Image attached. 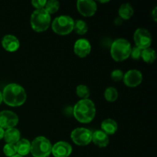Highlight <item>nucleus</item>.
Returning a JSON list of instances; mask_svg holds the SVG:
<instances>
[{
  "label": "nucleus",
  "instance_id": "nucleus-6",
  "mask_svg": "<svg viewBox=\"0 0 157 157\" xmlns=\"http://www.w3.org/2000/svg\"><path fill=\"white\" fill-rule=\"evenodd\" d=\"M75 21L68 15H60L56 17L52 23V29L56 34L66 35L70 34L74 29Z\"/></svg>",
  "mask_w": 157,
  "mask_h": 157
},
{
  "label": "nucleus",
  "instance_id": "nucleus-8",
  "mask_svg": "<svg viewBox=\"0 0 157 157\" xmlns=\"http://www.w3.org/2000/svg\"><path fill=\"white\" fill-rule=\"evenodd\" d=\"M133 40H134L136 47L144 50V49L150 48L152 44L153 38H152L151 33L147 29L140 28L135 31L134 35H133Z\"/></svg>",
  "mask_w": 157,
  "mask_h": 157
},
{
  "label": "nucleus",
  "instance_id": "nucleus-23",
  "mask_svg": "<svg viewBox=\"0 0 157 157\" xmlns=\"http://www.w3.org/2000/svg\"><path fill=\"white\" fill-rule=\"evenodd\" d=\"M60 8L59 2L57 0H49L44 6V10L47 11L49 14H54L58 12Z\"/></svg>",
  "mask_w": 157,
  "mask_h": 157
},
{
  "label": "nucleus",
  "instance_id": "nucleus-14",
  "mask_svg": "<svg viewBox=\"0 0 157 157\" xmlns=\"http://www.w3.org/2000/svg\"><path fill=\"white\" fill-rule=\"evenodd\" d=\"M2 45L7 52H15L19 48L20 42L15 35H6L2 40Z\"/></svg>",
  "mask_w": 157,
  "mask_h": 157
},
{
  "label": "nucleus",
  "instance_id": "nucleus-4",
  "mask_svg": "<svg viewBox=\"0 0 157 157\" xmlns=\"http://www.w3.org/2000/svg\"><path fill=\"white\" fill-rule=\"evenodd\" d=\"M31 26L37 32L47 30L51 25V15L44 9H36L31 15Z\"/></svg>",
  "mask_w": 157,
  "mask_h": 157
},
{
  "label": "nucleus",
  "instance_id": "nucleus-11",
  "mask_svg": "<svg viewBox=\"0 0 157 157\" xmlns=\"http://www.w3.org/2000/svg\"><path fill=\"white\" fill-rule=\"evenodd\" d=\"M124 84L129 87H136L141 84L143 81V75L140 71L133 69L124 74L123 78Z\"/></svg>",
  "mask_w": 157,
  "mask_h": 157
},
{
  "label": "nucleus",
  "instance_id": "nucleus-26",
  "mask_svg": "<svg viewBox=\"0 0 157 157\" xmlns=\"http://www.w3.org/2000/svg\"><path fill=\"white\" fill-rule=\"evenodd\" d=\"M124 72L122 71L120 69H116V70H113V71L111 72V76L112 80L113 81H116V82H118V81H123V78H124Z\"/></svg>",
  "mask_w": 157,
  "mask_h": 157
},
{
  "label": "nucleus",
  "instance_id": "nucleus-15",
  "mask_svg": "<svg viewBox=\"0 0 157 157\" xmlns=\"http://www.w3.org/2000/svg\"><path fill=\"white\" fill-rule=\"evenodd\" d=\"M92 142L99 147H106L109 144L108 135L102 130H96L92 133Z\"/></svg>",
  "mask_w": 157,
  "mask_h": 157
},
{
  "label": "nucleus",
  "instance_id": "nucleus-17",
  "mask_svg": "<svg viewBox=\"0 0 157 157\" xmlns=\"http://www.w3.org/2000/svg\"><path fill=\"white\" fill-rule=\"evenodd\" d=\"M101 130L107 135H113L118 128L117 124L114 120L106 119L101 123Z\"/></svg>",
  "mask_w": 157,
  "mask_h": 157
},
{
  "label": "nucleus",
  "instance_id": "nucleus-25",
  "mask_svg": "<svg viewBox=\"0 0 157 157\" xmlns=\"http://www.w3.org/2000/svg\"><path fill=\"white\" fill-rule=\"evenodd\" d=\"M3 153L8 157H12L17 154L15 144H6L3 147Z\"/></svg>",
  "mask_w": 157,
  "mask_h": 157
},
{
  "label": "nucleus",
  "instance_id": "nucleus-18",
  "mask_svg": "<svg viewBox=\"0 0 157 157\" xmlns=\"http://www.w3.org/2000/svg\"><path fill=\"white\" fill-rule=\"evenodd\" d=\"M17 154L25 156L30 153L31 143L26 139H20V140L15 144Z\"/></svg>",
  "mask_w": 157,
  "mask_h": 157
},
{
  "label": "nucleus",
  "instance_id": "nucleus-34",
  "mask_svg": "<svg viewBox=\"0 0 157 157\" xmlns=\"http://www.w3.org/2000/svg\"><path fill=\"white\" fill-rule=\"evenodd\" d=\"M12 157H24V156H20V155L16 154V155H15V156H12Z\"/></svg>",
  "mask_w": 157,
  "mask_h": 157
},
{
  "label": "nucleus",
  "instance_id": "nucleus-3",
  "mask_svg": "<svg viewBox=\"0 0 157 157\" xmlns=\"http://www.w3.org/2000/svg\"><path fill=\"white\" fill-rule=\"evenodd\" d=\"M131 44L124 38L115 40L110 47V55L116 61H123L128 58L131 52Z\"/></svg>",
  "mask_w": 157,
  "mask_h": 157
},
{
  "label": "nucleus",
  "instance_id": "nucleus-9",
  "mask_svg": "<svg viewBox=\"0 0 157 157\" xmlns=\"http://www.w3.org/2000/svg\"><path fill=\"white\" fill-rule=\"evenodd\" d=\"M18 117L16 113L10 110L0 112V127L3 129L13 128L18 124Z\"/></svg>",
  "mask_w": 157,
  "mask_h": 157
},
{
  "label": "nucleus",
  "instance_id": "nucleus-22",
  "mask_svg": "<svg viewBox=\"0 0 157 157\" xmlns=\"http://www.w3.org/2000/svg\"><path fill=\"white\" fill-rule=\"evenodd\" d=\"M104 98L106 101L109 102H113L118 98V92L116 88L113 87H109L104 91Z\"/></svg>",
  "mask_w": 157,
  "mask_h": 157
},
{
  "label": "nucleus",
  "instance_id": "nucleus-19",
  "mask_svg": "<svg viewBox=\"0 0 157 157\" xmlns=\"http://www.w3.org/2000/svg\"><path fill=\"white\" fill-rule=\"evenodd\" d=\"M133 7L130 3H124L121 6L118 10V14H119V17L123 20H128L133 16Z\"/></svg>",
  "mask_w": 157,
  "mask_h": 157
},
{
  "label": "nucleus",
  "instance_id": "nucleus-24",
  "mask_svg": "<svg viewBox=\"0 0 157 157\" xmlns=\"http://www.w3.org/2000/svg\"><path fill=\"white\" fill-rule=\"evenodd\" d=\"M76 94L81 100L88 99L90 96V89L84 84H80L76 87Z\"/></svg>",
  "mask_w": 157,
  "mask_h": 157
},
{
  "label": "nucleus",
  "instance_id": "nucleus-16",
  "mask_svg": "<svg viewBox=\"0 0 157 157\" xmlns=\"http://www.w3.org/2000/svg\"><path fill=\"white\" fill-rule=\"evenodd\" d=\"M4 139L7 144H16L21 139V134L18 129L9 128L5 130Z\"/></svg>",
  "mask_w": 157,
  "mask_h": 157
},
{
  "label": "nucleus",
  "instance_id": "nucleus-21",
  "mask_svg": "<svg viewBox=\"0 0 157 157\" xmlns=\"http://www.w3.org/2000/svg\"><path fill=\"white\" fill-rule=\"evenodd\" d=\"M73 30L78 35H85L87 32V30H88V25L84 20H77V21H75V24H74Z\"/></svg>",
  "mask_w": 157,
  "mask_h": 157
},
{
  "label": "nucleus",
  "instance_id": "nucleus-27",
  "mask_svg": "<svg viewBox=\"0 0 157 157\" xmlns=\"http://www.w3.org/2000/svg\"><path fill=\"white\" fill-rule=\"evenodd\" d=\"M142 51H143V49H141V48H140L135 46V47L132 48L130 56L133 59L139 60L140 58H141V54H142Z\"/></svg>",
  "mask_w": 157,
  "mask_h": 157
},
{
  "label": "nucleus",
  "instance_id": "nucleus-32",
  "mask_svg": "<svg viewBox=\"0 0 157 157\" xmlns=\"http://www.w3.org/2000/svg\"><path fill=\"white\" fill-rule=\"evenodd\" d=\"M2 92L0 91V104H2Z\"/></svg>",
  "mask_w": 157,
  "mask_h": 157
},
{
  "label": "nucleus",
  "instance_id": "nucleus-13",
  "mask_svg": "<svg viewBox=\"0 0 157 157\" xmlns=\"http://www.w3.org/2000/svg\"><path fill=\"white\" fill-rule=\"evenodd\" d=\"M71 153V146L64 141H59L52 146V153L55 157H68Z\"/></svg>",
  "mask_w": 157,
  "mask_h": 157
},
{
  "label": "nucleus",
  "instance_id": "nucleus-7",
  "mask_svg": "<svg viewBox=\"0 0 157 157\" xmlns=\"http://www.w3.org/2000/svg\"><path fill=\"white\" fill-rule=\"evenodd\" d=\"M71 138L76 145L87 146L91 142L92 131L84 127L76 128L71 133Z\"/></svg>",
  "mask_w": 157,
  "mask_h": 157
},
{
  "label": "nucleus",
  "instance_id": "nucleus-20",
  "mask_svg": "<svg viewBox=\"0 0 157 157\" xmlns=\"http://www.w3.org/2000/svg\"><path fill=\"white\" fill-rule=\"evenodd\" d=\"M141 58L145 61L146 63L148 64H152L155 61L156 59V54L153 49L146 48L142 51V54H141Z\"/></svg>",
  "mask_w": 157,
  "mask_h": 157
},
{
  "label": "nucleus",
  "instance_id": "nucleus-33",
  "mask_svg": "<svg viewBox=\"0 0 157 157\" xmlns=\"http://www.w3.org/2000/svg\"><path fill=\"white\" fill-rule=\"evenodd\" d=\"M101 3H106V2H109V0H107V1H100Z\"/></svg>",
  "mask_w": 157,
  "mask_h": 157
},
{
  "label": "nucleus",
  "instance_id": "nucleus-5",
  "mask_svg": "<svg viewBox=\"0 0 157 157\" xmlns=\"http://www.w3.org/2000/svg\"><path fill=\"white\" fill-rule=\"evenodd\" d=\"M52 144L44 136H38L31 144L30 153L34 157H48L52 153Z\"/></svg>",
  "mask_w": 157,
  "mask_h": 157
},
{
  "label": "nucleus",
  "instance_id": "nucleus-31",
  "mask_svg": "<svg viewBox=\"0 0 157 157\" xmlns=\"http://www.w3.org/2000/svg\"><path fill=\"white\" fill-rule=\"evenodd\" d=\"M122 21L123 19H121V18L119 17V18H116V20H115V23H116L117 25H120L122 24Z\"/></svg>",
  "mask_w": 157,
  "mask_h": 157
},
{
  "label": "nucleus",
  "instance_id": "nucleus-30",
  "mask_svg": "<svg viewBox=\"0 0 157 157\" xmlns=\"http://www.w3.org/2000/svg\"><path fill=\"white\" fill-rule=\"evenodd\" d=\"M4 134H5V130L3 128H2V127H0V140L4 138Z\"/></svg>",
  "mask_w": 157,
  "mask_h": 157
},
{
  "label": "nucleus",
  "instance_id": "nucleus-1",
  "mask_svg": "<svg viewBox=\"0 0 157 157\" xmlns=\"http://www.w3.org/2000/svg\"><path fill=\"white\" fill-rule=\"evenodd\" d=\"M2 101L10 107H19L25 102L26 92L22 86L18 84H9L3 89Z\"/></svg>",
  "mask_w": 157,
  "mask_h": 157
},
{
  "label": "nucleus",
  "instance_id": "nucleus-2",
  "mask_svg": "<svg viewBox=\"0 0 157 157\" xmlns=\"http://www.w3.org/2000/svg\"><path fill=\"white\" fill-rule=\"evenodd\" d=\"M73 114L80 123L88 124L93 121L96 115V107L90 99L81 100L74 107Z\"/></svg>",
  "mask_w": 157,
  "mask_h": 157
},
{
  "label": "nucleus",
  "instance_id": "nucleus-12",
  "mask_svg": "<svg viewBox=\"0 0 157 157\" xmlns=\"http://www.w3.org/2000/svg\"><path fill=\"white\" fill-rule=\"evenodd\" d=\"M91 51V45L88 40L85 38L78 39L74 45V52L75 55L80 58H85L90 54Z\"/></svg>",
  "mask_w": 157,
  "mask_h": 157
},
{
  "label": "nucleus",
  "instance_id": "nucleus-29",
  "mask_svg": "<svg viewBox=\"0 0 157 157\" xmlns=\"http://www.w3.org/2000/svg\"><path fill=\"white\" fill-rule=\"evenodd\" d=\"M151 16L155 21H156L157 18V8L155 7L151 12Z\"/></svg>",
  "mask_w": 157,
  "mask_h": 157
},
{
  "label": "nucleus",
  "instance_id": "nucleus-28",
  "mask_svg": "<svg viewBox=\"0 0 157 157\" xmlns=\"http://www.w3.org/2000/svg\"><path fill=\"white\" fill-rule=\"evenodd\" d=\"M47 1L45 0H32V4L33 7H35L37 9H44Z\"/></svg>",
  "mask_w": 157,
  "mask_h": 157
},
{
  "label": "nucleus",
  "instance_id": "nucleus-10",
  "mask_svg": "<svg viewBox=\"0 0 157 157\" xmlns=\"http://www.w3.org/2000/svg\"><path fill=\"white\" fill-rule=\"evenodd\" d=\"M77 9L83 16H92L97 12V4L93 0H78L77 2Z\"/></svg>",
  "mask_w": 157,
  "mask_h": 157
}]
</instances>
